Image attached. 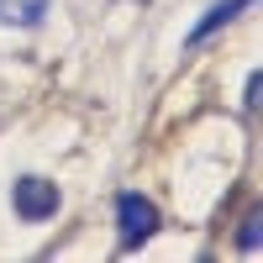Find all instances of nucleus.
I'll use <instances>...</instances> for the list:
<instances>
[{"mask_svg": "<svg viewBox=\"0 0 263 263\" xmlns=\"http://www.w3.org/2000/svg\"><path fill=\"white\" fill-rule=\"evenodd\" d=\"M116 227H121V253L142 248L147 237L158 232V205H153L147 195H137V190H121L116 195Z\"/></svg>", "mask_w": 263, "mask_h": 263, "instance_id": "2", "label": "nucleus"}, {"mask_svg": "<svg viewBox=\"0 0 263 263\" xmlns=\"http://www.w3.org/2000/svg\"><path fill=\"white\" fill-rule=\"evenodd\" d=\"M242 105H248V116L258 111V74H248V90H242Z\"/></svg>", "mask_w": 263, "mask_h": 263, "instance_id": "6", "label": "nucleus"}, {"mask_svg": "<svg viewBox=\"0 0 263 263\" xmlns=\"http://www.w3.org/2000/svg\"><path fill=\"white\" fill-rule=\"evenodd\" d=\"M58 205H63V190L53 179H42V174H16L11 211L21 216V221H48V216H58Z\"/></svg>", "mask_w": 263, "mask_h": 263, "instance_id": "1", "label": "nucleus"}, {"mask_svg": "<svg viewBox=\"0 0 263 263\" xmlns=\"http://www.w3.org/2000/svg\"><path fill=\"white\" fill-rule=\"evenodd\" d=\"M258 227H263V216H258V211H248V216H242V227H237V248H242V253H258V242H263Z\"/></svg>", "mask_w": 263, "mask_h": 263, "instance_id": "5", "label": "nucleus"}, {"mask_svg": "<svg viewBox=\"0 0 263 263\" xmlns=\"http://www.w3.org/2000/svg\"><path fill=\"white\" fill-rule=\"evenodd\" d=\"M42 16H48V0H0V27L32 32V27H42Z\"/></svg>", "mask_w": 263, "mask_h": 263, "instance_id": "4", "label": "nucleus"}, {"mask_svg": "<svg viewBox=\"0 0 263 263\" xmlns=\"http://www.w3.org/2000/svg\"><path fill=\"white\" fill-rule=\"evenodd\" d=\"M248 6H253V0H216V6H211L200 21H195V27H190V37H184V42H190V48H200V42H205L211 32H221L227 21H232L237 11H248Z\"/></svg>", "mask_w": 263, "mask_h": 263, "instance_id": "3", "label": "nucleus"}]
</instances>
